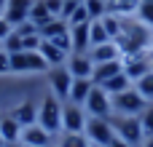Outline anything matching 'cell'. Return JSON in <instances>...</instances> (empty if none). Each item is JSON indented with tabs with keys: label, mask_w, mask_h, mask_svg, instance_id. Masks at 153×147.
I'll use <instances>...</instances> for the list:
<instances>
[{
	"label": "cell",
	"mask_w": 153,
	"mask_h": 147,
	"mask_svg": "<svg viewBox=\"0 0 153 147\" xmlns=\"http://www.w3.org/2000/svg\"><path fill=\"white\" fill-rule=\"evenodd\" d=\"M62 104L65 102H59L51 91L40 99V104H38V126H43L48 134H54V137H59L62 134Z\"/></svg>",
	"instance_id": "6da1fadb"
},
{
	"label": "cell",
	"mask_w": 153,
	"mask_h": 147,
	"mask_svg": "<svg viewBox=\"0 0 153 147\" xmlns=\"http://www.w3.org/2000/svg\"><path fill=\"white\" fill-rule=\"evenodd\" d=\"M113 123V131L118 139L129 142L132 147H140L145 139V131H143V123H140V115H113L110 118Z\"/></svg>",
	"instance_id": "7a4b0ae2"
},
{
	"label": "cell",
	"mask_w": 153,
	"mask_h": 147,
	"mask_svg": "<svg viewBox=\"0 0 153 147\" xmlns=\"http://www.w3.org/2000/svg\"><path fill=\"white\" fill-rule=\"evenodd\" d=\"M51 67L46 64V59L38 51H19L11 54V72L16 75H30V72H48Z\"/></svg>",
	"instance_id": "3957f363"
},
{
	"label": "cell",
	"mask_w": 153,
	"mask_h": 147,
	"mask_svg": "<svg viewBox=\"0 0 153 147\" xmlns=\"http://www.w3.org/2000/svg\"><path fill=\"white\" fill-rule=\"evenodd\" d=\"M83 110L89 112V118H108V121H110V118H113V96H110L102 86L94 83L89 99L83 102Z\"/></svg>",
	"instance_id": "277c9868"
},
{
	"label": "cell",
	"mask_w": 153,
	"mask_h": 147,
	"mask_svg": "<svg viewBox=\"0 0 153 147\" xmlns=\"http://www.w3.org/2000/svg\"><path fill=\"white\" fill-rule=\"evenodd\" d=\"M91 147H110V142L116 139V131H113V123L108 118H89L86 123V131Z\"/></svg>",
	"instance_id": "5b68a950"
},
{
	"label": "cell",
	"mask_w": 153,
	"mask_h": 147,
	"mask_svg": "<svg viewBox=\"0 0 153 147\" xmlns=\"http://www.w3.org/2000/svg\"><path fill=\"white\" fill-rule=\"evenodd\" d=\"M145 107H148V102L137 94L134 86H132L129 91L113 96V115H140Z\"/></svg>",
	"instance_id": "8992f818"
},
{
	"label": "cell",
	"mask_w": 153,
	"mask_h": 147,
	"mask_svg": "<svg viewBox=\"0 0 153 147\" xmlns=\"http://www.w3.org/2000/svg\"><path fill=\"white\" fill-rule=\"evenodd\" d=\"M86 123H89V112L83 110V104H73V102H65L62 104V131L83 134L86 131Z\"/></svg>",
	"instance_id": "52a82bcc"
},
{
	"label": "cell",
	"mask_w": 153,
	"mask_h": 147,
	"mask_svg": "<svg viewBox=\"0 0 153 147\" xmlns=\"http://www.w3.org/2000/svg\"><path fill=\"white\" fill-rule=\"evenodd\" d=\"M70 86H73V75H70V70L65 64L48 70V88H51V94L59 102H67L70 99Z\"/></svg>",
	"instance_id": "ba28073f"
},
{
	"label": "cell",
	"mask_w": 153,
	"mask_h": 147,
	"mask_svg": "<svg viewBox=\"0 0 153 147\" xmlns=\"http://www.w3.org/2000/svg\"><path fill=\"white\" fill-rule=\"evenodd\" d=\"M56 137L54 134H48L43 126H38V123H32V126H24L22 129V137H19V142L24 147H51Z\"/></svg>",
	"instance_id": "9c48e42d"
},
{
	"label": "cell",
	"mask_w": 153,
	"mask_h": 147,
	"mask_svg": "<svg viewBox=\"0 0 153 147\" xmlns=\"http://www.w3.org/2000/svg\"><path fill=\"white\" fill-rule=\"evenodd\" d=\"M151 51H145V54H137V56H124V72L129 75V80L134 83V80H140L143 75H148L151 72Z\"/></svg>",
	"instance_id": "30bf717a"
},
{
	"label": "cell",
	"mask_w": 153,
	"mask_h": 147,
	"mask_svg": "<svg viewBox=\"0 0 153 147\" xmlns=\"http://www.w3.org/2000/svg\"><path fill=\"white\" fill-rule=\"evenodd\" d=\"M65 67L70 70L73 78H91V72H94V62H91L89 51L86 54H70Z\"/></svg>",
	"instance_id": "8fae6325"
},
{
	"label": "cell",
	"mask_w": 153,
	"mask_h": 147,
	"mask_svg": "<svg viewBox=\"0 0 153 147\" xmlns=\"http://www.w3.org/2000/svg\"><path fill=\"white\" fill-rule=\"evenodd\" d=\"M32 3H35V0H8L3 16L16 27V24H22V21L30 19V8H32Z\"/></svg>",
	"instance_id": "7c38bea8"
},
{
	"label": "cell",
	"mask_w": 153,
	"mask_h": 147,
	"mask_svg": "<svg viewBox=\"0 0 153 147\" xmlns=\"http://www.w3.org/2000/svg\"><path fill=\"white\" fill-rule=\"evenodd\" d=\"M89 56H91L94 64L116 62V59H121V48H118L116 40H108V43H102V46H91V48H89Z\"/></svg>",
	"instance_id": "4fadbf2b"
},
{
	"label": "cell",
	"mask_w": 153,
	"mask_h": 147,
	"mask_svg": "<svg viewBox=\"0 0 153 147\" xmlns=\"http://www.w3.org/2000/svg\"><path fill=\"white\" fill-rule=\"evenodd\" d=\"M8 115H11L22 129H24V126H32V123H38V104H35V102H19Z\"/></svg>",
	"instance_id": "5bb4252c"
},
{
	"label": "cell",
	"mask_w": 153,
	"mask_h": 147,
	"mask_svg": "<svg viewBox=\"0 0 153 147\" xmlns=\"http://www.w3.org/2000/svg\"><path fill=\"white\" fill-rule=\"evenodd\" d=\"M89 24H75L70 27V43H73V54H86L91 48V37H89Z\"/></svg>",
	"instance_id": "9a60e30c"
},
{
	"label": "cell",
	"mask_w": 153,
	"mask_h": 147,
	"mask_svg": "<svg viewBox=\"0 0 153 147\" xmlns=\"http://www.w3.org/2000/svg\"><path fill=\"white\" fill-rule=\"evenodd\" d=\"M38 54L46 59V64L48 67H62V64H67V51H62V48H56L51 40H43L40 43V48H38Z\"/></svg>",
	"instance_id": "2e32d148"
},
{
	"label": "cell",
	"mask_w": 153,
	"mask_h": 147,
	"mask_svg": "<svg viewBox=\"0 0 153 147\" xmlns=\"http://www.w3.org/2000/svg\"><path fill=\"white\" fill-rule=\"evenodd\" d=\"M124 72V59H116V62H102V64H94V72H91V80L97 86H102L105 80H110L113 75Z\"/></svg>",
	"instance_id": "e0dca14e"
},
{
	"label": "cell",
	"mask_w": 153,
	"mask_h": 147,
	"mask_svg": "<svg viewBox=\"0 0 153 147\" xmlns=\"http://www.w3.org/2000/svg\"><path fill=\"white\" fill-rule=\"evenodd\" d=\"M91 88H94V80H91V78H73L70 99H67V102H73V104H83V102L89 99Z\"/></svg>",
	"instance_id": "ac0fdd59"
},
{
	"label": "cell",
	"mask_w": 153,
	"mask_h": 147,
	"mask_svg": "<svg viewBox=\"0 0 153 147\" xmlns=\"http://www.w3.org/2000/svg\"><path fill=\"white\" fill-rule=\"evenodd\" d=\"M0 137L5 139V145H13V142H19V137H22V126H19L11 115H0Z\"/></svg>",
	"instance_id": "d6986e66"
},
{
	"label": "cell",
	"mask_w": 153,
	"mask_h": 147,
	"mask_svg": "<svg viewBox=\"0 0 153 147\" xmlns=\"http://www.w3.org/2000/svg\"><path fill=\"white\" fill-rule=\"evenodd\" d=\"M67 29H70V24H67L65 19H59V16H54V19H48L46 24L38 27V32H40L43 40H51V37H56V35H62V32H67Z\"/></svg>",
	"instance_id": "ffe728a7"
},
{
	"label": "cell",
	"mask_w": 153,
	"mask_h": 147,
	"mask_svg": "<svg viewBox=\"0 0 153 147\" xmlns=\"http://www.w3.org/2000/svg\"><path fill=\"white\" fill-rule=\"evenodd\" d=\"M132 86H134V83L129 80V75H126V72H118V75H113L110 80H105V83H102V88H105L110 96H116V94H124V91H129Z\"/></svg>",
	"instance_id": "44dd1931"
},
{
	"label": "cell",
	"mask_w": 153,
	"mask_h": 147,
	"mask_svg": "<svg viewBox=\"0 0 153 147\" xmlns=\"http://www.w3.org/2000/svg\"><path fill=\"white\" fill-rule=\"evenodd\" d=\"M108 13H116V16H134L137 8H140V0H108Z\"/></svg>",
	"instance_id": "7402d4cb"
},
{
	"label": "cell",
	"mask_w": 153,
	"mask_h": 147,
	"mask_svg": "<svg viewBox=\"0 0 153 147\" xmlns=\"http://www.w3.org/2000/svg\"><path fill=\"white\" fill-rule=\"evenodd\" d=\"M56 147H91L86 134H70V131H62L56 137Z\"/></svg>",
	"instance_id": "603a6c76"
},
{
	"label": "cell",
	"mask_w": 153,
	"mask_h": 147,
	"mask_svg": "<svg viewBox=\"0 0 153 147\" xmlns=\"http://www.w3.org/2000/svg\"><path fill=\"white\" fill-rule=\"evenodd\" d=\"M100 21H102L105 32L110 35V40H116V37L121 35V29H124V19H121V16H116V13H105Z\"/></svg>",
	"instance_id": "cb8c5ba5"
},
{
	"label": "cell",
	"mask_w": 153,
	"mask_h": 147,
	"mask_svg": "<svg viewBox=\"0 0 153 147\" xmlns=\"http://www.w3.org/2000/svg\"><path fill=\"white\" fill-rule=\"evenodd\" d=\"M134 88H137V94H140L148 104H153V70L148 75H143L140 80H134Z\"/></svg>",
	"instance_id": "d4e9b609"
},
{
	"label": "cell",
	"mask_w": 153,
	"mask_h": 147,
	"mask_svg": "<svg viewBox=\"0 0 153 147\" xmlns=\"http://www.w3.org/2000/svg\"><path fill=\"white\" fill-rule=\"evenodd\" d=\"M48 19H54V16L48 13L46 3H43V0H35V3H32V8H30V21H35V24L40 27V24H46Z\"/></svg>",
	"instance_id": "484cf974"
},
{
	"label": "cell",
	"mask_w": 153,
	"mask_h": 147,
	"mask_svg": "<svg viewBox=\"0 0 153 147\" xmlns=\"http://www.w3.org/2000/svg\"><path fill=\"white\" fill-rule=\"evenodd\" d=\"M89 37H91V46H102V43H108V40H110V35L105 32V27H102V21H100V19L89 24Z\"/></svg>",
	"instance_id": "4316f807"
},
{
	"label": "cell",
	"mask_w": 153,
	"mask_h": 147,
	"mask_svg": "<svg viewBox=\"0 0 153 147\" xmlns=\"http://www.w3.org/2000/svg\"><path fill=\"white\" fill-rule=\"evenodd\" d=\"M83 5H86V11H89V19H91V21H97V19H102V16L108 13L105 0H83Z\"/></svg>",
	"instance_id": "83f0119b"
},
{
	"label": "cell",
	"mask_w": 153,
	"mask_h": 147,
	"mask_svg": "<svg viewBox=\"0 0 153 147\" xmlns=\"http://www.w3.org/2000/svg\"><path fill=\"white\" fill-rule=\"evenodd\" d=\"M86 21H91V19H89V11H86V5H83V3H78V5H75V11L67 16V24H70V27H75V24H86Z\"/></svg>",
	"instance_id": "f1b7e54d"
},
{
	"label": "cell",
	"mask_w": 153,
	"mask_h": 147,
	"mask_svg": "<svg viewBox=\"0 0 153 147\" xmlns=\"http://www.w3.org/2000/svg\"><path fill=\"white\" fill-rule=\"evenodd\" d=\"M145 27H151L153 29V0H148V3H140V8H137V13H134Z\"/></svg>",
	"instance_id": "f546056e"
},
{
	"label": "cell",
	"mask_w": 153,
	"mask_h": 147,
	"mask_svg": "<svg viewBox=\"0 0 153 147\" xmlns=\"http://www.w3.org/2000/svg\"><path fill=\"white\" fill-rule=\"evenodd\" d=\"M140 123H143L145 137H153V104H148V107L140 112Z\"/></svg>",
	"instance_id": "4dcf8cb0"
},
{
	"label": "cell",
	"mask_w": 153,
	"mask_h": 147,
	"mask_svg": "<svg viewBox=\"0 0 153 147\" xmlns=\"http://www.w3.org/2000/svg\"><path fill=\"white\" fill-rule=\"evenodd\" d=\"M3 48H5L8 54H19V51H24V48H22V37H19L16 32H11V35L3 40Z\"/></svg>",
	"instance_id": "1f68e13d"
},
{
	"label": "cell",
	"mask_w": 153,
	"mask_h": 147,
	"mask_svg": "<svg viewBox=\"0 0 153 147\" xmlns=\"http://www.w3.org/2000/svg\"><path fill=\"white\" fill-rule=\"evenodd\" d=\"M13 32H16L19 37H27V35H35V32H38V24L27 19V21H22V24H16V27H13Z\"/></svg>",
	"instance_id": "d6a6232c"
},
{
	"label": "cell",
	"mask_w": 153,
	"mask_h": 147,
	"mask_svg": "<svg viewBox=\"0 0 153 147\" xmlns=\"http://www.w3.org/2000/svg\"><path fill=\"white\" fill-rule=\"evenodd\" d=\"M40 43H43L40 32H35V35H27V37H22V48H24V51H38V48H40Z\"/></svg>",
	"instance_id": "836d02e7"
},
{
	"label": "cell",
	"mask_w": 153,
	"mask_h": 147,
	"mask_svg": "<svg viewBox=\"0 0 153 147\" xmlns=\"http://www.w3.org/2000/svg\"><path fill=\"white\" fill-rule=\"evenodd\" d=\"M43 3H46V8H48L51 16H59V19H62V5H65V0H43Z\"/></svg>",
	"instance_id": "e575fe53"
},
{
	"label": "cell",
	"mask_w": 153,
	"mask_h": 147,
	"mask_svg": "<svg viewBox=\"0 0 153 147\" xmlns=\"http://www.w3.org/2000/svg\"><path fill=\"white\" fill-rule=\"evenodd\" d=\"M8 72H11V54L0 48V75H8Z\"/></svg>",
	"instance_id": "d590c367"
},
{
	"label": "cell",
	"mask_w": 153,
	"mask_h": 147,
	"mask_svg": "<svg viewBox=\"0 0 153 147\" xmlns=\"http://www.w3.org/2000/svg\"><path fill=\"white\" fill-rule=\"evenodd\" d=\"M11 32H13V24H11L5 16H0V43H3V40H5Z\"/></svg>",
	"instance_id": "8d00e7d4"
},
{
	"label": "cell",
	"mask_w": 153,
	"mask_h": 147,
	"mask_svg": "<svg viewBox=\"0 0 153 147\" xmlns=\"http://www.w3.org/2000/svg\"><path fill=\"white\" fill-rule=\"evenodd\" d=\"M110 147H132V145H129V142H124V139H118V137H116V139H113V142H110Z\"/></svg>",
	"instance_id": "74e56055"
},
{
	"label": "cell",
	"mask_w": 153,
	"mask_h": 147,
	"mask_svg": "<svg viewBox=\"0 0 153 147\" xmlns=\"http://www.w3.org/2000/svg\"><path fill=\"white\" fill-rule=\"evenodd\" d=\"M140 147H153V137H145V139H143V145Z\"/></svg>",
	"instance_id": "f35d334b"
},
{
	"label": "cell",
	"mask_w": 153,
	"mask_h": 147,
	"mask_svg": "<svg viewBox=\"0 0 153 147\" xmlns=\"http://www.w3.org/2000/svg\"><path fill=\"white\" fill-rule=\"evenodd\" d=\"M5 3H8V0H0V16H3V11H5Z\"/></svg>",
	"instance_id": "ab89813d"
},
{
	"label": "cell",
	"mask_w": 153,
	"mask_h": 147,
	"mask_svg": "<svg viewBox=\"0 0 153 147\" xmlns=\"http://www.w3.org/2000/svg\"><path fill=\"white\" fill-rule=\"evenodd\" d=\"M5 147H22V142H13V145H5Z\"/></svg>",
	"instance_id": "60d3db41"
},
{
	"label": "cell",
	"mask_w": 153,
	"mask_h": 147,
	"mask_svg": "<svg viewBox=\"0 0 153 147\" xmlns=\"http://www.w3.org/2000/svg\"><path fill=\"white\" fill-rule=\"evenodd\" d=\"M0 147H5V139H3V137H0Z\"/></svg>",
	"instance_id": "b9f144b4"
},
{
	"label": "cell",
	"mask_w": 153,
	"mask_h": 147,
	"mask_svg": "<svg viewBox=\"0 0 153 147\" xmlns=\"http://www.w3.org/2000/svg\"><path fill=\"white\" fill-rule=\"evenodd\" d=\"M151 56H153V40H151Z\"/></svg>",
	"instance_id": "7bdbcfd3"
},
{
	"label": "cell",
	"mask_w": 153,
	"mask_h": 147,
	"mask_svg": "<svg viewBox=\"0 0 153 147\" xmlns=\"http://www.w3.org/2000/svg\"><path fill=\"white\" fill-rule=\"evenodd\" d=\"M151 70H153V59H151Z\"/></svg>",
	"instance_id": "ee69618b"
},
{
	"label": "cell",
	"mask_w": 153,
	"mask_h": 147,
	"mask_svg": "<svg viewBox=\"0 0 153 147\" xmlns=\"http://www.w3.org/2000/svg\"><path fill=\"white\" fill-rule=\"evenodd\" d=\"M0 48H3V43H0Z\"/></svg>",
	"instance_id": "f6af8a7d"
},
{
	"label": "cell",
	"mask_w": 153,
	"mask_h": 147,
	"mask_svg": "<svg viewBox=\"0 0 153 147\" xmlns=\"http://www.w3.org/2000/svg\"><path fill=\"white\" fill-rule=\"evenodd\" d=\"M105 3H108V0H105Z\"/></svg>",
	"instance_id": "bcb514c9"
},
{
	"label": "cell",
	"mask_w": 153,
	"mask_h": 147,
	"mask_svg": "<svg viewBox=\"0 0 153 147\" xmlns=\"http://www.w3.org/2000/svg\"><path fill=\"white\" fill-rule=\"evenodd\" d=\"M22 147H24V145H22Z\"/></svg>",
	"instance_id": "7dc6e473"
}]
</instances>
